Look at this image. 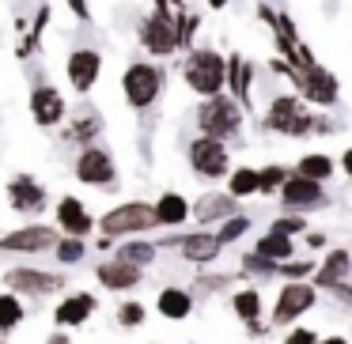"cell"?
Returning <instances> with one entry per match:
<instances>
[{
	"label": "cell",
	"mask_w": 352,
	"mask_h": 344,
	"mask_svg": "<svg viewBox=\"0 0 352 344\" xmlns=\"http://www.w3.org/2000/svg\"><path fill=\"white\" fill-rule=\"evenodd\" d=\"M344 170L352 174V152H344Z\"/></svg>",
	"instance_id": "ab89813d"
},
{
	"label": "cell",
	"mask_w": 352,
	"mask_h": 344,
	"mask_svg": "<svg viewBox=\"0 0 352 344\" xmlns=\"http://www.w3.org/2000/svg\"><path fill=\"white\" fill-rule=\"evenodd\" d=\"M170 8V0H155V12H167Z\"/></svg>",
	"instance_id": "f35d334b"
},
{
	"label": "cell",
	"mask_w": 352,
	"mask_h": 344,
	"mask_svg": "<svg viewBox=\"0 0 352 344\" xmlns=\"http://www.w3.org/2000/svg\"><path fill=\"white\" fill-rule=\"evenodd\" d=\"M333 170V163L326 159V155H307L303 163H299V174L303 178H311V182H322V178Z\"/></svg>",
	"instance_id": "d4e9b609"
},
{
	"label": "cell",
	"mask_w": 352,
	"mask_h": 344,
	"mask_svg": "<svg viewBox=\"0 0 352 344\" xmlns=\"http://www.w3.org/2000/svg\"><path fill=\"white\" fill-rule=\"evenodd\" d=\"M258 193V170H235L231 174V197H246Z\"/></svg>",
	"instance_id": "4316f807"
},
{
	"label": "cell",
	"mask_w": 352,
	"mask_h": 344,
	"mask_svg": "<svg viewBox=\"0 0 352 344\" xmlns=\"http://www.w3.org/2000/svg\"><path fill=\"white\" fill-rule=\"evenodd\" d=\"M303 91H307V99H314V102H333L337 99V84H333V76L329 72H322V69H311L303 80Z\"/></svg>",
	"instance_id": "ac0fdd59"
},
{
	"label": "cell",
	"mask_w": 352,
	"mask_h": 344,
	"mask_svg": "<svg viewBox=\"0 0 352 344\" xmlns=\"http://www.w3.org/2000/svg\"><path fill=\"white\" fill-rule=\"evenodd\" d=\"M344 268H349V253H344V250H333V253H329V261L322 265L318 280H322V284H337V280L344 276Z\"/></svg>",
	"instance_id": "cb8c5ba5"
},
{
	"label": "cell",
	"mask_w": 352,
	"mask_h": 344,
	"mask_svg": "<svg viewBox=\"0 0 352 344\" xmlns=\"http://www.w3.org/2000/svg\"><path fill=\"white\" fill-rule=\"evenodd\" d=\"M8 197H12V208H19V212H38L42 205H46V193H42L38 182H31V178L19 174L16 182L8 185Z\"/></svg>",
	"instance_id": "4fadbf2b"
},
{
	"label": "cell",
	"mask_w": 352,
	"mask_h": 344,
	"mask_svg": "<svg viewBox=\"0 0 352 344\" xmlns=\"http://www.w3.org/2000/svg\"><path fill=\"white\" fill-rule=\"evenodd\" d=\"M0 246H4V250H19V253H38V250L57 246V231L54 227H23V231L4 235Z\"/></svg>",
	"instance_id": "8fae6325"
},
{
	"label": "cell",
	"mask_w": 352,
	"mask_h": 344,
	"mask_svg": "<svg viewBox=\"0 0 352 344\" xmlns=\"http://www.w3.org/2000/svg\"><path fill=\"white\" fill-rule=\"evenodd\" d=\"M170 4H182V0H170Z\"/></svg>",
	"instance_id": "ee69618b"
},
{
	"label": "cell",
	"mask_w": 352,
	"mask_h": 344,
	"mask_svg": "<svg viewBox=\"0 0 352 344\" xmlns=\"http://www.w3.org/2000/svg\"><path fill=\"white\" fill-rule=\"evenodd\" d=\"M243 231H246V220H243V216H239V220H228V223H223V231L216 235V242L223 246V242H231V238H239Z\"/></svg>",
	"instance_id": "e575fe53"
},
{
	"label": "cell",
	"mask_w": 352,
	"mask_h": 344,
	"mask_svg": "<svg viewBox=\"0 0 352 344\" xmlns=\"http://www.w3.org/2000/svg\"><path fill=\"white\" fill-rule=\"evenodd\" d=\"M269 125H273L276 133H288V137H303V133L311 129L314 122L303 114V106H299L296 99L280 95V99L273 102V110H269Z\"/></svg>",
	"instance_id": "9c48e42d"
},
{
	"label": "cell",
	"mask_w": 352,
	"mask_h": 344,
	"mask_svg": "<svg viewBox=\"0 0 352 344\" xmlns=\"http://www.w3.org/2000/svg\"><path fill=\"white\" fill-rule=\"evenodd\" d=\"M322 344H349V341H341V336H329V341H322Z\"/></svg>",
	"instance_id": "60d3db41"
},
{
	"label": "cell",
	"mask_w": 352,
	"mask_h": 344,
	"mask_svg": "<svg viewBox=\"0 0 352 344\" xmlns=\"http://www.w3.org/2000/svg\"><path fill=\"white\" fill-rule=\"evenodd\" d=\"M19 318H23V306H19V299H12V295H0V329H12V325H19Z\"/></svg>",
	"instance_id": "83f0119b"
},
{
	"label": "cell",
	"mask_w": 352,
	"mask_h": 344,
	"mask_svg": "<svg viewBox=\"0 0 352 344\" xmlns=\"http://www.w3.org/2000/svg\"><path fill=\"white\" fill-rule=\"evenodd\" d=\"M65 4L72 8V16H76V19H87V0H65Z\"/></svg>",
	"instance_id": "74e56055"
},
{
	"label": "cell",
	"mask_w": 352,
	"mask_h": 344,
	"mask_svg": "<svg viewBox=\"0 0 352 344\" xmlns=\"http://www.w3.org/2000/svg\"><path fill=\"white\" fill-rule=\"evenodd\" d=\"M178 246H182L186 257H193V261H208V257L220 253V242H216L212 235H190V238H182Z\"/></svg>",
	"instance_id": "44dd1931"
},
{
	"label": "cell",
	"mask_w": 352,
	"mask_h": 344,
	"mask_svg": "<svg viewBox=\"0 0 352 344\" xmlns=\"http://www.w3.org/2000/svg\"><path fill=\"white\" fill-rule=\"evenodd\" d=\"M273 231H276V235H292V231H303V220H280Z\"/></svg>",
	"instance_id": "d590c367"
},
{
	"label": "cell",
	"mask_w": 352,
	"mask_h": 344,
	"mask_svg": "<svg viewBox=\"0 0 352 344\" xmlns=\"http://www.w3.org/2000/svg\"><path fill=\"white\" fill-rule=\"evenodd\" d=\"M314 303V291L311 288H303V284H288V288L280 291V303H276V314H273V321H292V318H299V314L307 310V306Z\"/></svg>",
	"instance_id": "7c38bea8"
},
{
	"label": "cell",
	"mask_w": 352,
	"mask_h": 344,
	"mask_svg": "<svg viewBox=\"0 0 352 344\" xmlns=\"http://www.w3.org/2000/svg\"><path fill=\"white\" fill-rule=\"evenodd\" d=\"M208 4H212V8H223V0H208Z\"/></svg>",
	"instance_id": "7bdbcfd3"
},
{
	"label": "cell",
	"mask_w": 352,
	"mask_h": 344,
	"mask_svg": "<svg viewBox=\"0 0 352 344\" xmlns=\"http://www.w3.org/2000/svg\"><path fill=\"white\" fill-rule=\"evenodd\" d=\"M122 91H125V99H129V106L148 110L163 91V72L155 69V65H144V61L129 65L125 76H122Z\"/></svg>",
	"instance_id": "3957f363"
},
{
	"label": "cell",
	"mask_w": 352,
	"mask_h": 344,
	"mask_svg": "<svg viewBox=\"0 0 352 344\" xmlns=\"http://www.w3.org/2000/svg\"><path fill=\"white\" fill-rule=\"evenodd\" d=\"M99 72H102V57L95 49H72L69 61H65V76H69L72 91H80V95L91 91Z\"/></svg>",
	"instance_id": "8992f818"
},
{
	"label": "cell",
	"mask_w": 352,
	"mask_h": 344,
	"mask_svg": "<svg viewBox=\"0 0 352 344\" xmlns=\"http://www.w3.org/2000/svg\"><path fill=\"white\" fill-rule=\"evenodd\" d=\"M99 280H102V288H133V284L140 280V268L137 265H129V261H110V265H102L99 268Z\"/></svg>",
	"instance_id": "e0dca14e"
},
{
	"label": "cell",
	"mask_w": 352,
	"mask_h": 344,
	"mask_svg": "<svg viewBox=\"0 0 352 344\" xmlns=\"http://www.w3.org/2000/svg\"><path fill=\"white\" fill-rule=\"evenodd\" d=\"M99 129H102L99 114H84V117H76V125L69 129V140H87V137H95Z\"/></svg>",
	"instance_id": "f1b7e54d"
},
{
	"label": "cell",
	"mask_w": 352,
	"mask_h": 344,
	"mask_svg": "<svg viewBox=\"0 0 352 344\" xmlns=\"http://www.w3.org/2000/svg\"><path fill=\"white\" fill-rule=\"evenodd\" d=\"M50 344H69V336H54V341H50Z\"/></svg>",
	"instance_id": "b9f144b4"
},
{
	"label": "cell",
	"mask_w": 352,
	"mask_h": 344,
	"mask_svg": "<svg viewBox=\"0 0 352 344\" xmlns=\"http://www.w3.org/2000/svg\"><path fill=\"white\" fill-rule=\"evenodd\" d=\"M118 321H122V325H140V321H144V306H140V303H125L122 310H118Z\"/></svg>",
	"instance_id": "836d02e7"
},
{
	"label": "cell",
	"mask_w": 352,
	"mask_h": 344,
	"mask_svg": "<svg viewBox=\"0 0 352 344\" xmlns=\"http://www.w3.org/2000/svg\"><path fill=\"white\" fill-rule=\"evenodd\" d=\"M190 295H186V291H178V288H167L160 295V310L167 314V318H186V314H190Z\"/></svg>",
	"instance_id": "7402d4cb"
},
{
	"label": "cell",
	"mask_w": 352,
	"mask_h": 344,
	"mask_svg": "<svg viewBox=\"0 0 352 344\" xmlns=\"http://www.w3.org/2000/svg\"><path fill=\"white\" fill-rule=\"evenodd\" d=\"M239 106L223 95H212V99L201 102L197 110V125H201V137H212V140H223V137H235L239 133Z\"/></svg>",
	"instance_id": "7a4b0ae2"
},
{
	"label": "cell",
	"mask_w": 352,
	"mask_h": 344,
	"mask_svg": "<svg viewBox=\"0 0 352 344\" xmlns=\"http://www.w3.org/2000/svg\"><path fill=\"white\" fill-rule=\"evenodd\" d=\"M223 216H231V197L208 193L205 200H197V220H223Z\"/></svg>",
	"instance_id": "603a6c76"
},
{
	"label": "cell",
	"mask_w": 352,
	"mask_h": 344,
	"mask_svg": "<svg viewBox=\"0 0 352 344\" xmlns=\"http://www.w3.org/2000/svg\"><path fill=\"white\" fill-rule=\"evenodd\" d=\"M235 310H239V318L254 321V318H258V295H254V291H243V295H235Z\"/></svg>",
	"instance_id": "4dcf8cb0"
},
{
	"label": "cell",
	"mask_w": 352,
	"mask_h": 344,
	"mask_svg": "<svg viewBox=\"0 0 352 344\" xmlns=\"http://www.w3.org/2000/svg\"><path fill=\"white\" fill-rule=\"evenodd\" d=\"M182 72H186V84H190L193 91L212 99V95H220L223 80H228V61H223L216 49H193V54L186 57Z\"/></svg>",
	"instance_id": "6da1fadb"
},
{
	"label": "cell",
	"mask_w": 352,
	"mask_h": 344,
	"mask_svg": "<svg viewBox=\"0 0 352 344\" xmlns=\"http://www.w3.org/2000/svg\"><path fill=\"white\" fill-rule=\"evenodd\" d=\"M152 257H155V246H148V242L122 246V261H129V265H148Z\"/></svg>",
	"instance_id": "f546056e"
},
{
	"label": "cell",
	"mask_w": 352,
	"mask_h": 344,
	"mask_svg": "<svg viewBox=\"0 0 352 344\" xmlns=\"http://www.w3.org/2000/svg\"><path fill=\"white\" fill-rule=\"evenodd\" d=\"M258 253L261 257H292V242H288V235H269V238H261V246H258Z\"/></svg>",
	"instance_id": "484cf974"
},
{
	"label": "cell",
	"mask_w": 352,
	"mask_h": 344,
	"mask_svg": "<svg viewBox=\"0 0 352 344\" xmlns=\"http://www.w3.org/2000/svg\"><path fill=\"white\" fill-rule=\"evenodd\" d=\"M140 46L155 57H167L178 49V27L170 19V12H155L140 23Z\"/></svg>",
	"instance_id": "277c9868"
},
{
	"label": "cell",
	"mask_w": 352,
	"mask_h": 344,
	"mask_svg": "<svg viewBox=\"0 0 352 344\" xmlns=\"http://www.w3.org/2000/svg\"><path fill=\"white\" fill-rule=\"evenodd\" d=\"M57 220H61V227L69 231V235H87V231H91V216L84 212V205H80L76 197H65L61 205H57Z\"/></svg>",
	"instance_id": "2e32d148"
},
{
	"label": "cell",
	"mask_w": 352,
	"mask_h": 344,
	"mask_svg": "<svg viewBox=\"0 0 352 344\" xmlns=\"http://www.w3.org/2000/svg\"><path fill=\"white\" fill-rule=\"evenodd\" d=\"M190 163L197 174L205 178H220L223 170H228V148H223V140H212V137H201L190 144Z\"/></svg>",
	"instance_id": "52a82bcc"
},
{
	"label": "cell",
	"mask_w": 352,
	"mask_h": 344,
	"mask_svg": "<svg viewBox=\"0 0 352 344\" xmlns=\"http://www.w3.org/2000/svg\"><path fill=\"white\" fill-rule=\"evenodd\" d=\"M186 216H190V205L178 193H163L160 205H155V223H182Z\"/></svg>",
	"instance_id": "ffe728a7"
},
{
	"label": "cell",
	"mask_w": 352,
	"mask_h": 344,
	"mask_svg": "<svg viewBox=\"0 0 352 344\" xmlns=\"http://www.w3.org/2000/svg\"><path fill=\"white\" fill-rule=\"evenodd\" d=\"M8 284L19 291H54L61 288V276H50V273H34V268H12L8 273Z\"/></svg>",
	"instance_id": "5bb4252c"
},
{
	"label": "cell",
	"mask_w": 352,
	"mask_h": 344,
	"mask_svg": "<svg viewBox=\"0 0 352 344\" xmlns=\"http://www.w3.org/2000/svg\"><path fill=\"white\" fill-rule=\"evenodd\" d=\"M91 310H95L91 295H72V299H65V303L57 306V321H61V325H80Z\"/></svg>",
	"instance_id": "d6986e66"
},
{
	"label": "cell",
	"mask_w": 352,
	"mask_h": 344,
	"mask_svg": "<svg viewBox=\"0 0 352 344\" xmlns=\"http://www.w3.org/2000/svg\"><path fill=\"white\" fill-rule=\"evenodd\" d=\"M276 185H284V170H280V167H265V170L258 174V190L269 193V190H276Z\"/></svg>",
	"instance_id": "1f68e13d"
},
{
	"label": "cell",
	"mask_w": 352,
	"mask_h": 344,
	"mask_svg": "<svg viewBox=\"0 0 352 344\" xmlns=\"http://www.w3.org/2000/svg\"><path fill=\"white\" fill-rule=\"evenodd\" d=\"M155 223V208L152 205H122L110 216H102V231L107 235H125V231H144Z\"/></svg>",
	"instance_id": "ba28073f"
},
{
	"label": "cell",
	"mask_w": 352,
	"mask_h": 344,
	"mask_svg": "<svg viewBox=\"0 0 352 344\" xmlns=\"http://www.w3.org/2000/svg\"><path fill=\"white\" fill-rule=\"evenodd\" d=\"M288 344H314V333L311 329H296V333L288 336Z\"/></svg>",
	"instance_id": "8d00e7d4"
},
{
	"label": "cell",
	"mask_w": 352,
	"mask_h": 344,
	"mask_svg": "<svg viewBox=\"0 0 352 344\" xmlns=\"http://www.w3.org/2000/svg\"><path fill=\"white\" fill-rule=\"evenodd\" d=\"M76 178L87 182V185H102V190H110L114 178H118L110 152H102V148H84V155L76 159Z\"/></svg>",
	"instance_id": "5b68a950"
},
{
	"label": "cell",
	"mask_w": 352,
	"mask_h": 344,
	"mask_svg": "<svg viewBox=\"0 0 352 344\" xmlns=\"http://www.w3.org/2000/svg\"><path fill=\"white\" fill-rule=\"evenodd\" d=\"M31 114H34V122H38L42 129H54V125L65 117V95L57 91V87H50V84H38L31 91Z\"/></svg>",
	"instance_id": "30bf717a"
},
{
	"label": "cell",
	"mask_w": 352,
	"mask_h": 344,
	"mask_svg": "<svg viewBox=\"0 0 352 344\" xmlns=\"http://www.w3.org/2000/svg\"><path fill=\"white\" fill-rule=\"evenodd\" d=\"M284 200L288 205H322V185L303 178V174L284 178Z\"/></svg>",
	"instance_id": "9a60e30c"
},
{
	"label": "cell",
	"mask_w": 352,
	"mask_h": 344,
	"mask_svg": "<svg viewBox=\"0 0 352 344\" xmlns=\"http://www.w3.org/2000/svg\"><path fill=\"white\" fill-rule=\"evenodd\" d=\"M57 257L61 261H80L84 257V242H80V238H65V242H57Z\"/></svg>",
	"instance_id": "d6a6232c"
}]
</instances>
